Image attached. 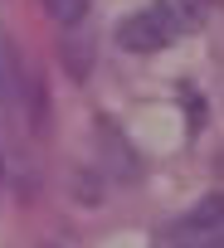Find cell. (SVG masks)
Returning <instances> with one entry per match:
<instances>
[{
	"instance_id": "1",
	"label": "cell",
	"mask_w": 224,
	"mask_h": 248,
	"mask_svg": "<svg viewBox=\"0 0 224 248\" xmlns=\"http://www.w3.org/2000/svg\"><path fill=\"white\" fill-rule=\"evenodd\" d=\"M219 195H209V200H200L190 214H180L176 224H171V233H166V243L171 248H219Z\"/></svg>"
},
{
	"instance_id": "2",
	"label": "cell",
	"mask_w": 224,
	"mask_h": 248,
	"mask_svg": "<svg viewBox=\"0 0 224 248\" xmlns=\"http://www.w3.org/2000/svg\"><path fill=\"white\" fill-rule=\"evenodd\" d=\"M176 34H171V25L156 15V10H142V15H127L122 25H117V44L127 49V54H161L166 44H171Z\"/></svg>"
},
{
	"instance_id": "3",
	"label": "cell",
	"mask_w": 224,
	"mask_h": 248,
	"mask_svg": "<svg viewBox=\"0 0 224 248\" xmlns=\"http://www.w3.org/2000/svg\"><path fill=\"white\" fill-rule=\"evenodd\" d=\"M20 97V54L10 44V34L0 30V112Z\"/></svg>"
},
{
	"instance_id": "4",
	"label": "cell",
	"mask_w": 224,
	"mask_h": 248,
	"mask_svg": "<svg viewBox=\"0 0 224 248\" xmlns=\"http://www.w3.org/2000/svg\"><path fill=\"white\" fill-rule=\"evenodd\" d=\"M39 5H44V15H49L59 30H73V25L88 20V5H93V0H39Z\"/></svg>"
},
{
	"instance_id": "5",
	"label": "cell",
	"mask_w": 224,
	"mask_h": 248,
	"mask_svg": "<svg viewBox=\"0 0 224 248\" xmlns=\"http://www.w3.org/2000/svg\"><path fill=\"white\" fill-rule=\"evenodd\" d=\"M0 190H5V156H0Z\"/></svg>"
}]
</instances>
